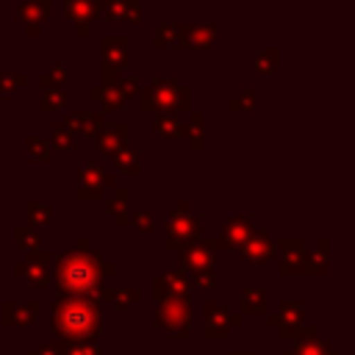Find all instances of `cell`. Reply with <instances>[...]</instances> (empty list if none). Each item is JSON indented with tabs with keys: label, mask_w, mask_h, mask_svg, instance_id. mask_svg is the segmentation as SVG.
Segmentation results:
<instances>
[{
	"label": "cell",
	"mask_w": 355,
	"mask_h": 355,
	"mask_svg": "<svg viewBox=\"0 0 355 355\" xmlns=\"http://www.w3.org/2000/svg\"><path fill=\"white\" fill-rule=\"evenodd\" d=\"M114 272H116V266L103 261L100 252L92 250V241L86 236H80L72 250L55 255V261H53V277H55L58 294H67V297L94 294L100 288V283L105 277H111Z\"/></svg>",
	"instance_id": "1"
},
{
	"label": "cell",
	"mask_w": 355,
	"mask_h": 355,
	"mask_svg": "<svg viewBox=\"0 0 355 355\" xmlns=\"http://www.w3.org/2000/svg\"><path fill=\"white\" fill-rule=\"evenodd\" d=\"M53 327H55L58 341H69V344L97 341V336L103 330L97 300L58 294V300L53 305Z\"/></svg>",
	"instance_id": "2"
},
{
	"label": "cell",
	"mask_w": 355,
	"mask_h": 355,
	"mask_svg": "<svg viewBox=\"0 0 355 355\" xmlns=\"http://www.w3.org/2000/svg\"><path fill=\"white\" fill-rule=\"evenodd\" d=\"M139 105L144 114H183L191 111V89L178 78H155L139 89Z\"/></svg>",
	"instance_id": "3"
},
{
	"label": "cell",
	"mask_w": 355,
	"mask_h": 355,
	"mask_svg": "<svg viewBox=\"0 0 355 355\" xmlns=\"http://www.w3.org/2000/svg\"><path fill=\"white\" fill-rule=\"evenodd\" d=\"M202 230H205L202 216L191 214L189 200H183L178 208H172L166 214V250L180 252L183 247H189L197 239H202Z\"/></svg>",
	"instance_id": "4"
},
{
	"label": "cell",
	"mask_w": 355,
	"mask_h": 355,
	"mask_svg": "<svg viewBox=\"0 0 355 355\" xmlns=\"http://www.w3.org/2000/svg\"><path fill=\"white\" fill-rule=\"evenodd\" d=\"M191 311L189 297H169L155 302V324H161L172 338H189L191 336Z\"/></svg>",
	"instance_id": "5"
},
{
	"label": "cell",
	"mask_w": 355,
	"mask_h": 355,
	"mask_svg": "<svg viewBox=\"0 0 355 355\" xmlns=\"http://www.w3.org/2000/svg\"><path fill=\"white\" fill-rule=\"evenodd\" d=\"M75 178H78L75 194H78V200H83V202L103 200V191L116 186V180L105 172V166H103L100 161H83V164H78Z\"/></svg>",
	"instance_id": "6"
},
{
	"label": "cell",
	"mask_w": 355,
	"mask_h": 355,
	"mask_svg": "<svg viewBox=\"0 0 355 355\" xmlns=\"http://www.w3.org/2000/svg\"><path fill=\"white\" fill-rule=\"evenodd\" d=\"M128 44L130 42L122 33L103 36V42H100V50H103V83H114L128 72V67H130Z\"/></svg>",
	"instance_id": "7"
},
{
	"label": "cell",
	"mask_w": 355,
	"mask_h": 355,
	"mask_svg": "<svg viewBox=\"0 0 355 355\" xmlns=\"http://www.w3.org/2000/svg\"><path fill=\"white\" fill-rule=\"evenodd\" d=\"M275 252H277V269L283 277L288 275H308V247L300 236H283L275 241Z\"/></svg>",
	"instance_id": "8"
},
{
	"label": "cell",
	"mask_w": 355,
	"mask_h": 355,
	"mask_svg": "<svg viewBox=\"0 0 355 355\" xmlns=\"http://www.w3.org/2000/svg\"><path fill=\"white\" fill-rule=\"evenodd\" d=\"M53 261H55V252L53 250H33L28 252V258L22 263L14 266V275L22 277L31 288H44L50 283V269H53Z\"/></svg>",
	"instance_id": "9"
},
{
	"label": "cell",
	"mask_w": 355,
	"mask_h": 355,
	"mask_svg": "<svg viewBox=\"0 0 355 355\" xmlns=\"http://www.w3.org/2000/svg\"><path fill=\"white\" fill-rule=\"evenodd\" d=\"M189 291H191V280H189V272L183 266L169 263L161 275L153 277V297H155V302L158 300H169V297H189Z\"/></svg>",
	"instance_id": "10"
},
{
	"label": "cell",
	"mask_w": 355,
	"mask_h": 355,
	"mask_svg": "<svg viewBox=\"0 0 355 355\" xmlns=\"http://www.w3.org/2000/svg\"><path fill=\"white\" fill-rule=\"evenodd\" d=\"M53 17V0H17L14 19L28 31V36H39L42 25Z\"/></svg>",
	"instance_id": "11"
},
{
	"label": "cell",
	"mask_w": 355,
	"mask_h": 355,
	"mask_svg": "<svg viewBox=\"0 0 355 355\" xmlns=\"http://www.w3.org/2000/svg\"><path fill=\"white\" fill-rule=\"evenodd\" d=\"M302 308H305V305H302L300 300H283V302L277 305V311L266 316V324L277 327L283 341H294L297 333H300V327H302V313H305Z\"/></svg>",
	"instance_id": "12"
},
{
	"label": "cell",
	"mask_w": 355,
	"mask_h": 355,
	"mask_svg": "<svg viewBox=\"0 0 355 355\" xmlns=\"http://www.w3.org/2000/svg\"><path fill=\"white\" fill-rule=\"evenodd\" d=\"M103 3L100 0H64V17L75 25L78 36H89L92 25L100 22Z\"/></svg>",
	"instance_id": "13"
},
{
	"label": "cell",
	"mask_w": 355,
	"mask_h": 355,
	"mask_svg": "<svg viewBox=\"0 0 355 355\" xmlns=\"http://www.w3.org/2000/svg\"><path fill=\"white\" fill-rule=\"evenodd\" d=\"M202 313H205V324H202L205 338H225L230 333V327H239L241 324V316L233 313L230 308L219 305V302H205L202 305Z\"/></svg>",
	"instance_id": "14"
},
{
	"label": "cell",
	"mask_w": 355,
	"mask_h": 355,
	"mask_svg": "<svg viewBox=\"0 0 355 355\" xmlns=\"http://www.w3.org/2000/svg\"><path fill=\"white\" fill-rule=\"evenodd\" d=\"M39 313H42V305L36 300H6L0 305V322L8 324V327H33L39 322Z\"/></svg>",
	"instance_id": "15"
},
{
	"label": "cell",
	"mask_w": 355,
	"mask_h": 355,
	"mask_svg": "<svg viewBox=\"0 0 355 355\" xmlns=\"http://www.w3.org/2000/svg\"><path fill=\"white\" fill-rule=\"evenodd\" d=\"M239 258L244 263H266V261H275L277 258L275 241L263 230H252V236L239 247Z\"/></svg>",
	"instance_id": "16"
},
{
	"label": "cell",
	"mask_w": 355,
	"mask_h": 355,
	"mask_svg": "<svg viewBox=\"0 0 355 355\" xmlns=\"http://www.w3.org/2000/svg\"><path fill=\"white\" fill-rule=\"evenodd\" d=\"M252 216H247V214H236V216H230L225 225H222V230H219V244H222V250H230V247H241L250 236H252Z\"/></svg>",
	"instance_id": "17"
},
{
	"label": "cell",
	"mask_w": 355,
	"mask_h": 355,
	"mask_svg": "<svg viewBox=\"0 0 355 355\" xmlns=\"http://www.w3.org/2000/svg\"><path fill=\"white\" fill-rule=\"evenodd\" d=\"M128 122H111V125H103L100 133L94 136V147L103 153V155H114L119 153L125 144H128Z\"/></svg>",
	"instance_id": "18"
},
{
	"label": "cell",
	"mask_w": 355,
	"mask_h": 355,
	"mask_svg": "<svg viewBox=\"0 0 355 355\" xmlns=\"http://www.w3.org/2000/svg\"><path fill=\"white\" fill-rule=\"evenodd\" d=\"M180 261H183V269H189V272H202V269H214L216 252H214L211 247H205L202 239H197L194 244H189V247L180 250Z\"/></svg>",
	"instance_id": "19"
},
{
	"label": "cell",
	"mask_w": 355,
	"mask_h": 355,
	"mask_svg": "<svg viewBox=\"0 0 355 355\" xmlns=\"http://www.w3.org/2000/svg\"><path fill=\"white\" fill-rule=\"evenodd\" d=\"M100 19L119 22V25H136L141 19V0H116L111 6H103Z\"/></svg>",
	"instance_id": "20"
},
{
	"label": "cell",
	"mask_w": 355,
	"mask_h": 355,
	"mask_svg": "<svg viewBox=\"0 0 355 355\" xmlns=\"http://www.w3.org/2000/svg\"><path fill=\"white\" fill-rule=\"evenodd\" d=\"M178 33H180V47H214V39H216V25H178Z\"/></svg>",
	"instance_id": "21"
},
{
	"label": "cell",
	"mask_w": 355,
	"mask_h": 355,
	"mask_svg": "<svg viewBox=\"0 0 355 355\" xmlns=\"http://www.w3.org/2000/svg\"><path fill=\"white\" fill-rule=\"evenodd\" d=\"M64 125L72 128L78 136H80V133H86V136H97L100 128H103L105 122H103V114H100V111H72V114H67Z\"/></svg>",
	"instance_id": "22"
},
{
	"label": "cell",
	"mask_w": 355,
	"mask_h": 355,
	"mask_svg": "<svg viewBox=\"0 0 355 355\" xmlns=\"http://www.w3.org/2000/svg\"><path fill=\"white\" fill-rule=\"evenodd\" d=\"M89 97H92V100H97V103H103V108H105V111H119V108L128 103V97H125V94H122V89L116 86V80H114V83L92 86V89H89Z\"/></svg>",
	"instance_id": "23"
},
{
	"label": "cell",
	"mask_w": 355,
	"mask_h": 355,
	"mask_svg": "<svg viewBox=\"0 0 355 355\" xmlns=\"http://www.w3.org/2000/svg\"><path fill=\"white\" fill-rule=\"evenodd\" d=\"M128 197H130V191H128L125 186H114V189H111V197L105 200V211H108V216L114 219V225H119V227H125L128 219H130Z\"/></svg>",
	"instance_id": "24"
},
{
	"label": "cell",
	"mask_w": 355,
	"mask_h": 355,
	"mask_svg": "<svg viewBox=\"0 0 355 355\" xmlns=\"http://www.w3.org/2000/svg\"><path fill=\"white\" fill-rule=\"evenodd\" d=\"M97 297H100V300H105V302H111L116 311H125V308H128V305H133L141 294H139V288L116 286V288H97Z\"/></svg>",
	"instance_id": "25"
},
{
	"label": "cell",
	"mask_w": 355,
	"mask_h": 355,
	"mask_svg": "<svg viewBox=\"0 0 355 355\" xmlns=\"http://www.w3.org/2000/svg\"><path fill=\"white\" fill-rule=\"evenodd\" d=\"M153 133L166 136V139H183L186 136V122L180 119V114H158L153 122Z\"/></svg>",
	"instance_id": "26"
},
{
	"label": "cell",
	"mask_w": 355,
	"mask_h": 355,
	"mask_svg": "<svg viewBox=\"0 0 355 355\" xmlns=\"http://www.w3.org/2000/svg\"><path fill=\"white\" fill-rule=\"evenodd\" d=\"M111 161H114V166H116L122 175H133V178H136V175L141 172V153H139L136 147H128V144H125L119 153L111 155Z\"/></svg>",
	"instance_id": "27"
},
{
	"label": "cell",
	"mask_w": 355,
	"mask_h": 355,
	"mask_svg": "<svg viewBox=\"0 0 355 355\" xmlns=\"http://www.w3.org/2000/svg\"><path fill=\"white\" fill-rule=\"evenodd\" d=\"M294 347L291 349H283L280 355H341L338 349H330L324 341H319V338H297V341H291Z\"/></svg>",
	"instance_id": "28"
},
{
	"label": "cell",
	"mask_w": 355,
	"mask_h": 355,
	"mask_svg": "<svg viewBox=\"0 0 355 355\" xmlns=\"http://www.w3.org/2000/svg\"><path fill=\"white\" fill-rule=\"evenodd\" d=\"M53 147H50V141L47 139H42V136H28L25 139V155H28V161L31 164H50L53 161Z\"/></svg>",
	"instance_id": "29"
},
{
	"label": "cell",
	"mask_w": 355,
	"mask_h": 355,
	"mask_svg": "<svg viewBox=\"0 0 355 355\" xmlns=\"http://www.w3.org/2000/svg\"><path fill=\"white\" fill-rule=\"evenodd\" d=\"M25 219H28L31 227L39 230L42 225H50V219H53V205L44 202V200H28V202H25Z\"/></svg>",
	"instance_id": "30"
},
{
	"label": "cell",
	"mask_w": 355,
	"mask_h": 355,
	"mask_svg": "<svg viewBox=\"0 0 355 355\" xmlns=\"http://www.w3.org/2000/svg\"><path fill=\"white\" fill-rule=\"evenodd\" d=\"M252 67H255V72H261V75H275V72L280 69V50H277V47L255 50Z\"/></svg>",
	"instance_id": "31"
},
{
	"label": "cell",
	"mask_w": 355,
	"mask_h": 355,
	"mask_svg": "<svg viewBox=\"0 0 355 355\" xmlns=\"http://www.w3.org/2000/svg\"><path fill=\"white\" fill-rule=\"evenodd\" d=\"M202 128H205V114H202V111H191V114H189V122H186V139H189V147H191L194 153H200L202 144H205Z\"/></svg>",
	"instance_id": "32"
},
{
	"label": "cell",
	"mask_w": 355,
	"mask_h": 355,
	"mask_svg": "<svg viewBox=\"0 0 355 355\" xmlns=\"http://www.w3.org/2000/svg\"><path fill=\"white\" fill-rule=\"evenodd\" d=\"M269 308V291L266 288H247L241 294V311L244 313H266Z\"/></svg>",
	"instance_id": "33"
},
{
	"label": "cell",
	"mask_w": 355,
	"mask_h": 355,
	"mask_svg": "<svg viewBox=\"0 0 355 355\" xmlns=\"http://www.w3.org/2000/svg\"><path fill=\"white\" fill-rule=\"evenodd\" d=\"M153 47L155 50H169V47H180V33H178V25L172 22H161L153 33Z\"/></svg>",
	"instance_id": "34"
},
{
	"label": "cell",
	"mask_w": 355,
	"mask_h": 355,
	"mask_svg": "<svg viewBox=\"0 0 355 355\" xmlns=\"http://www.w3.org/2000/svg\"><path fill=\"white\" fill-rule=\"evenodd\" d=\"M64 83H67V64H64V61H53L50 69L39 75V86H42V92L64 89Z\"/></svg>",
	"instance_id": "35"
},
{
	"label": "cell",
	"mask_w": 355,
	"mask_h": 355,
	"mask_svg": "<svg viewBox=\"0 0 355 355\" xmlns=\"http://www.w3.org/2000/svg\"><path fill=\"white\" fill-rule=\"evenodd\" d=\"M50 147L55 150H75L78 147V133L72 128H67L64 122H55L53 130H50Z\"/></svg>",
	"instance_id": "36"
},
{
	"label": "cell",
	"mask_w": 355,
	"mask_h": 355,
	"mask_svg": "<svg viewBox=\"0 0 355 355\" xmlns=\"http://www.w3.org/2000/svg\"><path fill=\"white\" fill-rule=\"evenodd\" d=\"M14 239H17V247H19L22 252H33V250H39V244H42L39 230L31 227V225H17V227H14Z\"/></svg>",
	"instance_id": "37"
},
{
	"label": "cell",
	"mask_w": 355,
	"mask_h": 355,
	"mask_svg": "<svg viewBox=\"0 0 355 355\" xmlns=\"http://www.w3.org/2000/svg\"><path fill=\"white\" fill-rule=\"evenodd\" d=\"M64 89H50V92H42L39 97V111L42 114H55V111H64Z\"/></svg>",
	"instance_id": "38"
},
{
	"label": "cell",
	"mask_w": 355,
	"mask_h": 355,
	"mask_svg": "<svg viewBox=\"0 0 355 355\" xmlns=\"http://www.w3.org/2000/svg\"><path fill=\"white\" fill-rule=\"evenodd\" d=\"M25 83H28L25 72H0V94L3 97H14Z\"/></svg>",
	"instance_id": "39"
},
{
	"label": "cell",
	"mask_w": 355,
	"mask_h": 355,
	"mask_svg": "<svg viewBox=\"0 0 355 355\" xmlns=\"http://www.w3.org/2000/svg\"><path fill=\"white\" fill-rule=\"evenodd\" d=\"M255 108V92L247 86V89H241L236 97H230L227 100V111H233V114H241V111H252Z\"/></svg>",
	"instance_id": "40"
},
{
	"label": "cell",
	"mask_w": 355,
	"mask_h": 355,
	"mask_svg": "<svg viewBox=\"0 0 355 355\" xmlns=\"http://www.w3.org/2000/svg\"><path fill=\"white\" fill-rule=\"evenodd\" d=\"M128 225H133L141 236H150V233L155 230V216H153L150 211H133L130 219H128Z\"/></svg>",
	"instance_id": "41"
},
{
	"label": "cell",
	"mask_w": 355,
	"mask_h": 355,
	"mask_svg": "<svg viewBox=\"0 0 355 355\" xmlns=\"http://www.w3.org/2000/svg\"><path fill=\"white\" fill-rule=\"evenodd\" d=\"M116 86H119L122 94L130 100V97L139 94V89H141V78H139V72H125V75L116 80Z\"/></svg>",
	"instance_id": "42"
},
{
	"label": "cell",
	"mask_w": 355,
	"mask_h": 355,
	"mask_svg": "<svg viewBox=\"0 0 355 355\" xmlns=\"http://www.w3.org/2000/svg\"><path fill=\"white\" fill-rule=\"evenodd\" d=\"M61 355H103V347L97 341H86V344H64Z\"/></svg>",
	"instance_id": "43"
},
{
	"label": "cell",
	"mask_w": 355,
	"mask_h": 355,
	"mask_svg": "<svg viewBox=\"0 0 355 355\" xmlns=\"http://www.w3.org/2000/svg\"><path fill=\"white\" fill-rule=\"evenodd\" d=\"M327 272H330V258L311 252V255H308V275H316V277H322V275H327Z\"/></svg>",
	"instance_id": "44"
},
{
	"label": "cell",
	"mask_w": 355,
	"mask_h": 355,
	"mask_svg": "<svg viewBox=\"0 0 355 355\" xmlns=\"http://www.w3.org/2000/svg\"><path fill=\"white\" fill-rule=\"evenodd\" d=\"M194 286H200V288H214L216 286V272L214 269H202V272H191V277H189Z\"/></svg>",
	"instance_id": "45"
},
{
	"label": "cell",
	"mask_w": 355,
	"mask_h": 355,
	"mask_svg": "<svg viewBox=\"0 0 355 355\" xmlns=\"http://www.w3.org/2000/svg\"><path fill=\"white\" fill-rule=\"evenodd\" d=\"M61 349H64V341H47V344H39L36 349H31L28 355H61Z\"/></svg>",
	"instance_id": "46"
},
{
	"label": "cell",
	"mask_w": 355,
	"mask_h": 355,
	"mask_svg": "<svg viewBox=\"0 0 355 355\" xmlns=\"http://www.w3.org/2000/svg\"><path fill=\"white\" fill-rule=\"evenodd\" d=\"M316 255H324V258H330V241L322 236V239H316V250H313Z\"/></svg>",
	"instance_id": "47"
},
{
	"label": "cell",
	"mask_w": 355,
	"mask_h": 355,
	"mask_svg": "<svg viewBox=\"0 0 355 355\" xmlns=\"http://www.w3.org/2000/svg\"><path fill=\"white\" fill-rule=\"evenodd\" d=\"M100 3H103V6H111V3H116V0H100Z\"/></svg>",
	"instance_id": "48"
}]
</instances>
